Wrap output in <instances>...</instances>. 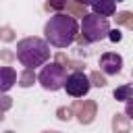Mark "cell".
I'll return each mask as SVG.
<instances>
[{"mask_svg": "<svg viewBox=\"0 0 133 133\" xmlns=\"http://www.w3.org/2000/svg\"><path fill=\"white\" fill-rule=\"evenodd\" d=\"M77 33H79L77 19L71 15H64V12H56L44 25V35H46L44 39L54 48H69L75 42Z\"/></svg>", "mask_w": 133, "mask_h": 133, "instance_id": "cell-1", "label": "cell"}, {"mask_svg": "<svg viewBox=\"0 0 133 133\" xmlns=\"http://www.w3.org/2000/svg\"><path fill=\"white\" fill-rule=\"evenodd\" d=\"M17 58L25 69L44 66L50 60V44L42 37H23L17 42Z\"/></svg>", "mask_w": 133, "mask_h": 133, "instance_id": "cell-2", "label": "cell"}, {"mask_svg": "<svg viewBox=\"0 0 133 133\" xmlns=\"http://www.w3.org/2000/svg\"><path fill=\"white\" fill-rule=\"evenodd\" d=\"M110 29H112V27H110L108 19H106V17H100V15H96V12L85 15L83 21H81V33H83V37H85L87 42H91V44L106 39Z\"/></svg>", "mask_w": 133, "mask_h": 133, "instance_id": "cell-3", "label": "cell"}, {"mask_svg": "<svg viewBox=\"0 0 133 133\" xmlns=\"http://www.w3.org/2000/svg\"><path fill=\"white\" fill-rule=\"evenodd\" d=\"M37 81L44 89L48 91H58L64 87L66 81V69L60 62H46L42 66V71L37 73Z\"/></svg>", "mask_w": 133, "mask_h": 133, "instance_id": "cell-4", "label": "cell"}, {"mask_svg": "<svg viewBox=\"0 0 133 133\" xmlns=\"http://www.w3.org/2000/svg\"><path fill=\"white\" fill-rule=\"evenodd\" d=\"M89 87H91L89 77L85 73H81V71H75V73L66 75V81H64L62 89H66V94L73 96V98H83V96L89 94Z\"/></svg>", "mask_w": 133, "mask_h": 133, "instance_id": "cell-5", "label": "cell"}, {"mask_svg": "<svg viewBox=\"0 0 133 133\" xmlns=\"http://www.w3.org/2000/svg\"><path fill=\"white\" fill-rule=\"evenodd\" d=\"M100 69L104 75H118L123 71V56L116 52H104L100 56Z\"/></svg>", "mask_w": 133, "mask_h": 133, "instance_id": "cell-6", "label": "cell"}, {"mask_svg": "<svg viewBox=\"0 0 133 133\" xmlns=\"http://www.w3.org/2000/svg\"><path fill=\"white\" fill-rule=\"evenodd\" d=\"M17 83V71L12 66H0V94H6Z\"/></svg>", "mask_w": 133, "mask_h": 133, "instance_id": "cell-7", "label": "cell"}, {"mask_svg": "<svg viewBox=\"0 0 133 133\" xmlns=\"http://www.w3.org/2000/svg\"><path fill=\"white\" fill-rule=\"evenodd\" d=\"M114 10H116V2L114 0H96L91 4V12H96L100 17H106V19L112 17Z\"/></svg>", "mask_w": 133, "mask_h": 133, "instance_id": "cell-8", "label": "cell"}, {"mask_svg": "<svg viewBox=\"0 0 133 133\" xmlns=\"http://www.w3.org/2000/svg\"><path fill=\"white\" fill-rule=\"evenodd\" d=\"M129 98H133V87H131V85H121V87L114 89V100L127 102Z\"/></svg>", "mask_w": 133, "mask_h": 133, "instance_id": "cell-9", "label": "cell"}, {"mask_svg": "<svg viewBox=\"0 0 133 133\" xmlns=\"http://www.w3.org/2000/svg\"><path fill=\"white\" fill-rule=\"evenodd\" d=\"M108 39H110V42H114V44H116V42H121V39H123L121 29H110V31H108Z\"/></svg>", "mask_w": 133, "mask_h": 133, "instance_id": "cell-10", "label": "cell"}, {"mask_svg": "<svg viewBox=\"0 0 133 133\" xmlns=\"http://www.w3.org/2000/svg\"><path fill=\"white\" fill-rule=\"evenodd\" d=\"M125 114L133 121V98H129V100L125 102Z\"/></svg>", "mask_w": 133, "mask_h": 133, "instance_id": "cell-11", "label": "cell"}, {"mask_svg": "<svg viewBox=\"0 0 133 133\" xmlns=\"http://www.w3.org/2000/svg\"><path fill=\"white\" fill-rule=\"evenodd\" d=\"M66 4V0H50V8H56V10H62Z\"/></svg>", "mask_w": 133, "mask_h": 133, "instance_id": "cell-12", "label": "cell"}, {"mask_svg": "<svg viewBox=\"0 0 133 133\" xmlns=\"http://www.w3.org/2000/svg\"><path fill=\"white\" fill-rule=\"evenodd\" d=\"M75 2H79V4H85V6H91L96 0H75Z\"/></svg>", "mask_w": 133, "mask_h": 133, "instance_id": "cell-13", "label": "cell"}, {"mask_svg": "<svg viewBox=\"0 0 133 133\" xmlns=\"http://www.w3.org/2000/svg\"><path fill=\"white\" fill-rule=\"evenodd\" d=\"M44 133H60V131H44Z\"/></svg>", "mask_w": 133, "mask_h": 133, "instance_id": "cell-14", "label": "cell"}, {"mask_svg": "<svg viewBox=\"0 0 133 133\" xmlns=\"http://www.w3.org/2000/svg\"><path fill=\"white\" fill-rule=\"evenodd\" d=\"M114 2H123V0H114Z\"/></svg>", "mask_w": 133, "mask_h": 133, "instance_id": "cell-15", "label": "cell"}]
</instances>
